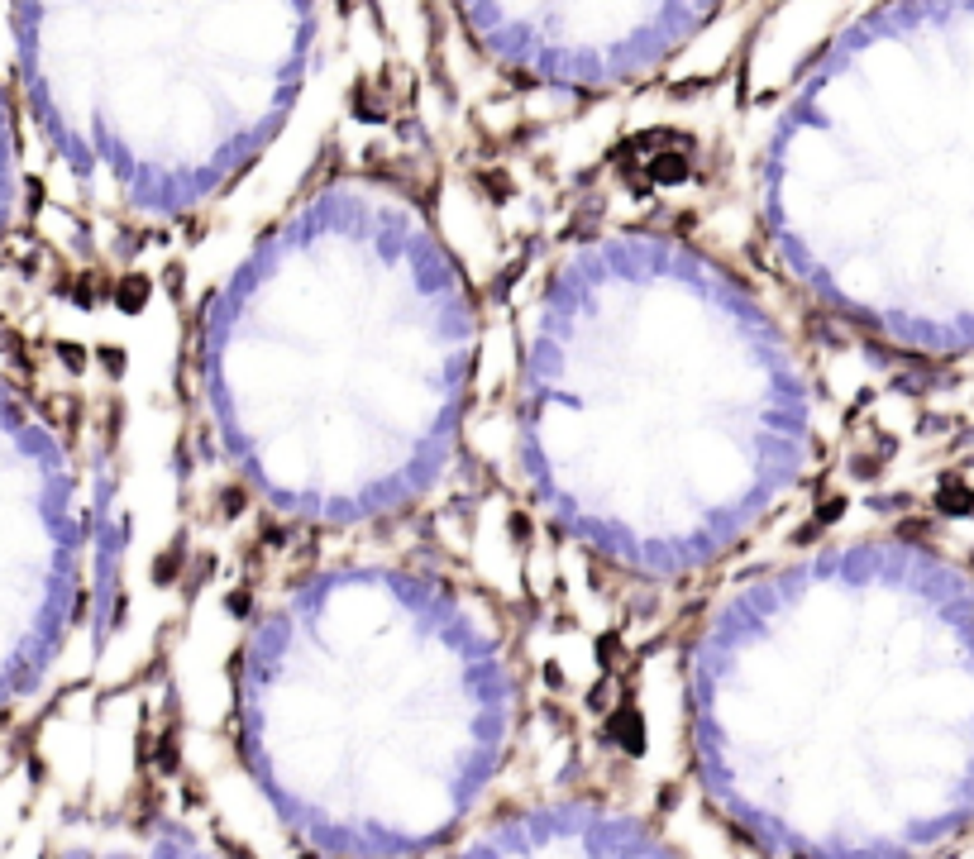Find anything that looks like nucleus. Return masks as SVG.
<instances>
[{
	"instance_id": "obj_1",
	"label": "nucleus",
	"mask_w": 974,
	"mask_h": 859,
	"mask_svg": "<svg viewBox=\"0 0 974 859\" xmlns=\"http://www.w3.org/2000/svg\"><path fill=\"white\" fill-rule=\"evenodd\" d=\"M516 463L574 545L635 578L741 549L812 463L788 325L698 244L607 229L554 258L520 320Z\"/></svg>"
},
{
	"instance_id": "obj_2",
	"label": "nucleus",
	"mask_w": 974,
	"mask_h": 859,
	"mask_svg": "<svg viewBox=\"0 0 974 859\" xmlns=\"http://www.w3.org/2000/svg\"><path fill=\"white\" fill-rule=\"evenodd\" d=\"M688 745L764 859H922L974 817V587L836 540L726 587L688 649Z\"/></svg>"
},
{
	"instance_id": "obj_3",
	"label": "nucleus",
	"mask_w": 974,
	"mask_h": 859,
	"mask_svg": "<svg viewBox=\"0 0 974 859\" xmlns=\"http://www.w3.org/2000/svg\"><path fill=\"white\" fill-rule=\"evenodd\" d=\"M478 311L430 215L330 182L234 263L201 325V397L225 463L267 511L368 526L449 473Z\"/></svg>"
},
{
	"instance_id": "obj_4",
	"label": "nucleus",
	"mask_w": 974,
	"mask_h": 859,
	"mask_svg": "<svg viewBox=\"0 0 974 859\" xmlns=\"http://www.w3.org/2000/svg\"><path fill=\"white\" fill-rule=\"evenodd\" d=\"M520 678L454 583L349 559L282 587L234 673L239 754L321 859H416L454 840L511 754Z\"/></svg>"
},
{
	"instance_id": "obj_5",
	"label": "nucleus",
	"mask_w": 974,
	"mask_h": 859,
	"mask_svg": "<svg viewBox=\"0 0 974 859\" xmlns=\"http://www.w3.org/2000/svg\"><path fill=\"white\" fill-rule=\"evenodd\" d=\"M24 81L100 206L173 220L220 196L287 125L315 0H20Z\"/></svg>"
},
{
	"instance_id": "obj_6",
	"label": "nucleus",
	"mask_w": 974,
	"mask_h": 859,
	"mask_svg": "<svg viewBox=\"0 0 974 859\" xmlns=\"http://www.w3.org/2000/svg\"><path fill=\"white\" fill-rule=\"evenodd\" d=\"M87 487L33 401L0 378V706L33 693L62 659L87 606Z\"/></svg>"
},
{
	"instance_id": "obj_7",
	"label": "nucleus",
	"mask_w": 974,
	"mask_h": 859,
	"mask_svg": "<svg viewBox=\"0 0 974 859\" xmlns=\"http://www.w3.org/2000/svg\"><path fill=\"white\" fill-rule=\"evenodd\" d=\"M726 0H459L464 24L501 67L568 91L654 72Z\"/></svg>"
},
{
	"instance_id": "obj_8",
	"label": "nucleus",
	"mask_w": 974,
	"mask_h": 859,
	"mask_svg": "<svg viewBox=\"0 0 974 859\" xmlns=\"http://www.w3.org/2000/svg\"><path fill=\"white\" fill-rule=\"evenodd\" d=\"M449 859H683L660 826L602 802H540L473 826Z\"/></svg>"
},
{
	"instance_id": "obj_9",
	"label": "nucleus",
	"mask_w": 974,
	"mask_h": 859,
	"mask_svg": "<svg viewBox=\"0 0 974 859\" xmlns=\"http://www.w3.org/2000/svg\"><path fill=\"white\" fill-rule=\"evenodd\" d=\"M53 859H229V854L211 845L206 836L177 826V821H158V826H125V831L72 840Z\"/></svg>"
},
{
	"instance_id": "obj_10",
	"label": "nucleus",
	"mask_w": 974,
	"mask_h": 859,
	"mask_svg": "<svg viewBox=\"0 0 974 859\" xmlns=\"http://www.w3.org/2000/svg\"><path fill=\"white\" fill-rule=\"evenodd\" d=\"M10 134H5V106H0V254L10 239V215H14V167H10Z\"/></svg>"
}]
</instances>
